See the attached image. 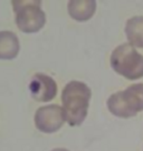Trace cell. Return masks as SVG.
Listing matches in <instances>:
<instances>
[{"instance_id": "cell-1", "label": "cell", "mask_w": 143, "mask_h": 151, "mask_svg": "<svg viewBox=\"0 0 143 151\" xmlns=\"http://www.w3.org/2000/svg\"><path fill=\"white\" fill-rule=\"evenodd\" d=\"M92 97L90 87L82 81L72 80L62 92L63 111L69 126H80L84 122Z\"/></svg>"}, {"instance_id": "cell-2", "label": "cell", "mask_w": 143, "mask_h": 151, "mask_svg": "<svg viewBox=\"0 0 143 151\" xmlns=\"http://www.w3.org/2000/svg\"><path fill=\"white\" fill-rule=\"evenodd\" d=\"M113 70L130 80H136L143 77V55L129 42L122 43L115 48L110 59Z\"/></svg>"}, {"instance_id": "cell-3", "label": "cell", "mask_w": 143, "mask_h": 151, "mask_svg": "<svg viewBox=\"0 0 143 151\" xmlns=\"http://www.w3.org/2000/svg\"><path fill=\"white\" fill-rule=\"evenodd\" d=\"M15 21L20 31L26 33L38 32L46 24V14L40 2L12 1Z\"/></svg>"}, {"instance_id": "cell-4", "label": "cell", "mask_w": 143, "mask_h": 151, "mask_svg": "<svg viewBox=\"0 0 143 151\" xmlns=\"http://www.w3.org/2000/svg\"><path fill=\"white\" fill-rule=\"evenodd\" d=\"M35 126L44 133L58 131L66 122L63 108L58 104H47L37 109L34 117Z\"/></svg>"}, {"instance_id": "cell-5", "label": "cell", "mask_w": 143, "mask_h": 151, "mask_svg": "<svg viewBox=\"0 0 143 151\" xmlns=\"http://www.w3.org/2000/svg\"><path fill=\"white\" fill-rule=\"evenodd\" d=\"M29 92L38 102H48L57 94V85L52 77L45 73H35L29 81Z\"/></svg>"}, {"instance_id": "cell-6", "label": "cell", "mask_w": 143, "mask_h": 151, "mask_svg": "<svg viewBox=\"0 0 143 151\" xmlns=\"http://www.w3.org/2000/svg\"><path fill=\"white\" fill-rule=\"evenodd\" d=\"M121 92V97L131 117L143 111V83L131 85Z\"/></svg>"}, {"instance_id": "cell-7", "label": "cell", "mask_w": 143, "mask_h": 151, "mask_svg": "<svg viewBox=\"0 0 143 151\" xmlns=\"http://www.w3.org/2000/svg\"><path fill=\"white\" fill-rule=\"evenodd\" d=\"M68 14L76 21L90 20L95 14L96 2L94 0H71L67 5Z\"/></svg>"}, {"instance_id": "cell-8", "label": "cell", "mask_w": 143, "mask_h": 151, "mask_svg": "<svg viewBox=\"0 0 143 151\" xmlns=\"http://www.w3.org/2000/svg\"><path fill=\"white\" fill-rule=\"evenodd\" d=\"M19 39L12 31H0V60H11L18 56Z\"/></svg>"}, {"instance_id": "cell-9", "label": "cell", "mask_w": 143, "mask_h": 151, "mask_svg": "<svg viewBox=\"0 0 143 151\" xmlns=\"http://www.w3.org/2000/svg\"><path fill=\"white\" fill-rule=\"evenodd\" d=\"M125 35L134 48H143V16H135L126 21Z\"/></svg>"}, {"instance_id": "cell-10", "label": "cell", "mask_w": 143, "mask_h": 151, "mask_svg": "<svg viewBox=\"0 0 143 151\" xmlns=\"http://www.w3.org/2000/svg\"><path fill=\"white\" fill-rule=\"evenodd\" d=\"M50 151H69L67 150V149H64V148H55V149H53Z\"/></svg>"}]
</instances>
